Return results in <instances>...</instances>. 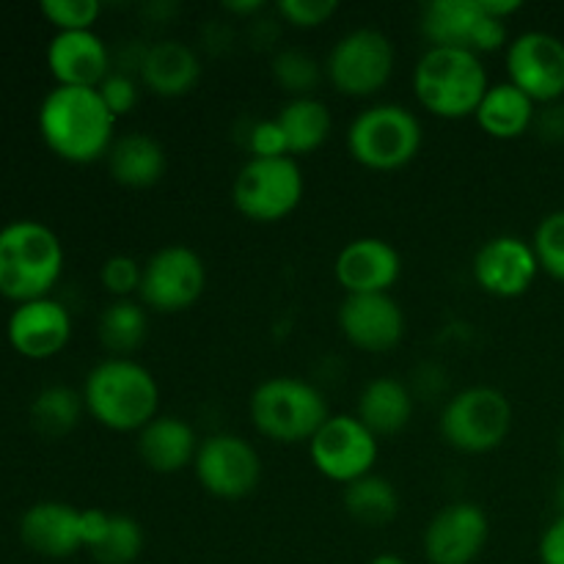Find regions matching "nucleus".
Segmentation results:
<instances>
[{"label":"nucleus","mask_w":564,"mask_h":564,"mask_svg":"<svg viewBox=\"0 0 564 564\" xmlns=\"http://www.w3.org/2000/svg\"><path fill=\"white\" fill-rule=\"evenodd\" d=\"M202 446L196 430L180 416H154L138 433V457L158 474H176L193 466Z\"/></svg>","instance_id":"23"},{"label":"nucleus","mask_w":564,"mask_h":564,"mask_svg":"<svg viewBox=\"0 0 564 564\" xmlns=\"http://www.w3.org/2000/svg\"><path fill=\"white\" fill-rule=\"evenodd\" d=\"M110 523V512L99 510V507H91V510H80V538H83V549L91 551L99 540L105 538Z\"/></svg>","instance_id":"40"},{"label":"nucleus","mask_w":564,"mask_h":564,"mask_svg":"<svg viewBox=\"0 0 564 564\" xmlns=\"http://www.w3.org/2000/svg\"><path fill=\"white\" fill-rule=\"evenodd\" d=\"M369 564H408V562L397 554H378L375 560H369Z\"/></svg>","instance_id":"44"},{"label":"nucleus","mask_w":564,"mask_h":564,"mask_svg":"<svg viewBox=\"0 0 564 564\" xmlns=\"http://www.w3.org/2000/svg\"><path fill=\"white\" fill-rule=\"evenodd\" d=\"M39 9L58 31H91L102 6L97 0H42Z\"/></svg>","instance_id":"34"},{"label":"nucleus","mask_w":564,"mask_h":564,"mask_svg":"<svg viewBox=\"0 0 564 564\" xmlns=\"http://www.w3.org/2000/svg\"><path fill=\"white\" fill-rule=\"evenodd\" d=\"M560 449H562V457H564V433H562V441H560Z\"/></svg>","instance_id":"46"},{"label":"nucleus","mask_w":564,"mask_h":564,"mask_svg":"<svg viewBox=\"0 0 564 564\" xmlns=\"http://www.w3.org/2000/svg\"><path fill=\"white\" fill-rule=\"evenodd\" d=\"M556 501H560V510L564 512V479L560 482V490H556Z\"/></svg>","instance_id":"45"},{"label":"nucleus","mask_w":564,"mask_h":564,"mask_svg":"<svg viewBox=\"0 0 564 564\" xmlns=\"http://www.w3.org/2000/svg\"><path fill=\"white\" fill-rule=\"evenodd\" d=\"M141 275L143 264H138V259L127 257V253H116V257L105 259L102 268H99V281H102L105 292H110L116 301L135 295L141 290Z\"/></svg>","instance_id":"35"},{"label":"nucleus","mask_w":564,"mask_h":564,"mask_svg":"<svg viewBox=\"0 0 564 564\" xmlns=\"http://www.w3.org/2000/svg\"><path fill=\"white\" fill-rule=\"evenodd\" d=\"M193 468H196L202 488L224 501L246 499L262 479L259 452L235 433H218L204 438Z\"/></svg>","instance_id":"13"},{"label":"nucleus","mask_w":564,"mask_h":564,"mask_svg":"<svg viewBox=\"0 0 564 564\" xmlns=\"http://www.w3.org/2000/svg\"><path fill=\"white\" fill-rule=\"evenodd\" d=\"M446 444L466 455L499 449L512 430V405L494 386H471L452 397L438 419Z\"/></svg>","instance_id":"7"},{"label":"nucleus","mask_w":564,"mask_h":564,"mask_svg":"<svg viewBox=\"0 0 564 564\" xmlns=\"http://www.w3.org/2000/svg\"><path fill=\"white\" fill-rule=\"evenodd\" d=\"M532 248L538 253L540 270L564 281V209H556L540 220Z\"/></svg>","instance_id":"33"},{"label":"nucleus","mask_w":564,"mask_h":564,"mask_svg":"<svg viewBox=\"0 0 564 564\" xmlns=\"http://www.w3.org/2000/svg\"><path fill=\"white\" fill-rule=\"evenodd\" d=\"M169 169V158L158 138L147 132H127L113 141L108 152V171L119 185L143 191L158 185Z\"/></svg>","instance_id":"24"},{"label":"nucleus","mask_w":564,"mask_h":564,"mask_svg":"<svg viewBox=\"0 0 564 564\" xmlns=\"http://www.w3.org/2000/svg\"><path fill=\"white\" fill-rule=\"evenodd\" d=\"M147 330H149L147 306L132 301V297L113 301L110 306H105L102 314H99L97 334L105 350L110 352V358H130V352H135L138 347L143 345Z\"/></svg>","instance_id":"28"},{"label":"nucleus","mask_w":564,"mask_h":564,"mask_svg":"<svg viewBox=\"0 0 564 564\" xmlns=\"http://www.w3.org/2000/svg\"><path fill=\"white\" fill-rule=\"evenodd\" d=\"M507 75L534 102L564 97V42L549 31H527L507 47Z\"/></svg>","instance_id":"14"},{"label":"nucleus","mask_w":564,"mask_h":564,"mask_svg":"<svg viewBox=\"0 0 564 564\" xmlns=\"http://www.w3.org/2000/svg\"><path fill=\"white\" fill-rule=\"evenodd\" d=\"M275 11L295 28H319L339 11L336 0H279Z\"/></svg>","instance_id":"36"},{"label":"nucleus","mask_w":564,"mask_h":564,"mask_svg":"<svg viewBox=\"0 0 564 564\" xmlns=\"http://www.w3.org/2000/svg\"><path fill=\"white\" fill-rule=\"evenodd\" d=\"M251 422L264 438L303 444L330 419L328 397L301 378H268L251 394Z\"/></svg>","instance_id":"5"},{"label":"nucleus","mask_w":564,"mask_h":564,"mask_svg":"<svg viewBox=\"0 0 564 564\" xmlns=\"http://www.w3.org/2000/svg\"><path fill=\"white\" fill-rule=\"evenodd\" d=\"M47 66L58 86L99 88L113 72V58L94 31H58L47 47Z\"/></svg>","instance_id":"20"},{"label":"nucleus","mask_w":564,"mask_h":564,"mask_svg":"<svg viewBox=\"0 0 564 564\" xmlns=\"http://www.w3.org/2000/svg\"><path fill=\"white\" fill-rule=\"evenodd\" d=\"M86 411L113 433H141L160 416V386L135 358H105L83 386Z\"/></svg>","instance_id":"2"},{"label":"nucleus","mask_w":564,"mask_h":564,"mask_svg":"<svg viewBox=\"0 0 564 564\" xmlns=\"http://www.w3.org/2000/svg\"><path fill=\"white\" fill-rule=\"evenodd\" d=\"M430 47L468 50L474 55L496 53L507 42V22L485 11L482 0H430L419 17Z\"/></svg>","instance_id":"10"},{"label":"nucleus","mask_w":564,"mask_h":564,"mask_svg":"<svg viewBox=\"0 0 564 564\" xmlns=\"http://www.w3.org/2000/svg\"><path fill=\"white\" fill-rule=\"evenodd\" d=\"M358 419L375 435H397L411 424L413 394L402 380L375 378L358 394Z\"/></svg>","instance_id":"26"},{"label":"nucleus","mask_w":564,"mask_h":564,"mask_svg":"<svg viewBox=\"0 0 564 564\" xmlns=\"http://www.w3.org/2000/svg\"><path fill=\"white\" fill-rule=\"evenodd\" d=\"M303 171L295 158H251L231 182L237 213L257 224H275L297 209L303 198Z\"/></svg>","instance_id":"8"},{"label":"nucleus","mask_w":564,"mask_h":564,"mask_svg":"<svg viewBox=\"0 0 564 564\" xmlns=\"http://www.w3.org/2000/svg\"><path fill=\"white\" fill-rule=\"evenodd\" d=\"M482 6L490 17H496V20L501 22H507V17H512L516 11L523 9L521 0H482Z\"/></svg>","instance_id":"42"},{"label":"nucleus","mask_w":564,"mask_h":564,"mask_svg":"<svg viewBox=\"0 0 564 564\" xmlns=\"http://www.w3.org/2000/svg\"><path fill=\"white\" fill-rule=\"evenodd\" d=\"M402 257L380 237H358L339 251L334 275L347 295H380L400 281Z\"/></svg>","instance_id":"18"},{"label":"nucleus","mask_w":564,"mask_h":564,"mask_svg":"<svg viewBox=\"0 0 564 564\" xmlns=\"http://www.w3.org/2000/svg\"><path fill=\"white\" fill-rule=\"evenodd\" d=\"M339 328L352 347L367 352H389L405 336V312L389 295H347L339 306Z\"/></svg>","instance_id":"17"},{"label":"nucleus","mask_w":564,"mask_h":564,"mask_svg":"<svg viewBox=\"0 0 564 564\" xmlns=\"http://www.w3.org/2000/svg\"><path fill=\"white\" fill-rule=\"evenodd\" d=\"M471 270L474 281L488 295L518 297L534 284L540 273V262L532 242L521 240L516 235H499L482 242V248L474 257Z\"/></svg>","instance_id":"16"},{"label":"nucleus","mask_w":564,"mask_h":564,"mask_svg":"<svg viewBox=\"0 0 564 564\" xmlns=\"http://www.w3.org/2000/svg\"><path fill=\"white\" fill-rule=\"evenodd\" d=\"M83 394L69 386H47L31 402V422L47 438H61L77 427L83 416Z\"/></svg>","instance_id":"30"},{"label":"nucleus","mask_w":564,"mask_h":564,"mask_svg":"<svg viewBox=\"0 0 564 564\" xmlns=\"http://www.w3.org/2000/svg\"><path fill=\"white\" fill-rule=\"evenodd\" d=\"M20 538L33 554L66 560L83 549L80 510L64 501H39L22 516Z\"/></svg>","instance_id":"21"},{"label":"nucleus","mask_w":564,"mask_h":564,"mask_svg":"<svg viewBox=\"0 0 564 564\" xmlns=\"http://www.w3.org/2000/svg\"><path fill=\"white\" fill-rule=\"evenodd\" d=\"M64 270V246L50 226L14 220L0 229V295L28 303L47 297Z\"/></svg>","instance_id":"3"},{"label":"nucleus","mask_w":564,"mask_h":564,"mask_svg":"<svg viewBox=\"0 0 564 564\" xmlns=\"http://www.w3.org/2000/svg\"><path fill=\"white\" fill-rule=\"evenodd\" d=\"M394 44L378 28H356L330 47L325 75L345 97H372L394 75Z\"/></svg>","instance_id":"9"},{"label":"nucleus","mask_w":564,"mask_h":564,"mask_svg":"<svg viewBox=\"0 0 564 564\" xmlns=\"http://www.w3.org/2000/svg\"><path fill=\"white\" fill-rule=\"evenodd\" d=\"M270 69H273L275 83L292 97H312V91L323 80V66L317 64V58L295 47L279 50Z\"/></svg>","instance_id":"32"},{"label":"nucleus","mask_w":564,"mask_h":564,"mask_svg":"<svg viewBox=\"0 0 564 564\" xmlns=\"http://www.w3.org/2000/svg\"><path fill=\"white\" fill-rule=\"evenodd\" d=\"M72 336V317L53 297L17 303L9 317V341L20 356L44 361L58 356Z\"/></svg>","instance_id":"19"},{"label":"nucleus","mask_w":564,"mask_h":564,"mask_svg":"<svg viewBox=\"0 0 564 564\" xmlns=\"http://www.w3.org/2000/svg\"><path fill=\"white\" fill-rule=\"evenodd\" d=\"M488 88L482 58L468 50L427 47L413 69V91L419 105L438 119L474 116Z\"/></svg>","instance_id":"4"},{"label":"nucleus","mask_w":564,"mask_h":564,"mask_svg":"<svg viewBox=\"0 0 564 564\" xmlns=\"http://www.w3.org/2000/svg\"><path fill=\"white\" fill-rule=\"evenodd\" d=\"M341 501H345V510L367 527H386L400 512V494H397L394 482L375 471L345 485Z\"/></svg>","instance_id":"29"},{"label":"nucleus","mask_w":564,"mask_h":564,"mask_svg":"<svg viewBox=\"0 0 564 564\" xmlns=\"http://www.w3.org/2000/svg\"><path fill=\"white\" fill-rule=\"evenodd\" d=\"M275 121L286 138L290 158L317 152L328 141L330 127H334L328 105L317 97H292L290 102L281 105Z\"/></svg>","instance_id":"27"},{"label":"nucleus","mask_w":564,"mask_h":564,"mask_svg":"<svg viewBox=\"0 0 564 564\" xmlns=\"http://www.w3.org/2000/svg\"><path fill=\"white\" fill-rule=\"evenodd\" d=\"M490 538V521L474 501H455L435 512L424 529V556L430 564H474Z\"/></svg>","instance_id":"15"},{"label":"nucleus","mask_w":564,"mask_h":564,"mask_svg":"<svg viewBox=\"0 0 564 564\" xmlns=\"http://www.w3.org/2000/svg\"><path fill=\"white\" fill-rule=\"evenodd\" d=\"M422 149V121L397 102H380L361 110L347 127V152L372 171L405 169Z\"/></svg>","instance_id":"6"},{"label":"nucleus","mask_w":564,"mask_h":564,"mask_svg":"<svg viewBox=\"0 0 564 564\" xmlns=\"http://www.w3.org/2000/svg\"><path fill=\"white\" fill-rule=\"evenodd\" d=\"M226 11H231V14H240V17H251V14H259V11L264 9L262 0H229V3H224Z\"/></svg>","instance_id":"43"},{"label":"nucleus","mask_w":564,"mask_h":564,"mask_svg":"<svg viewBox=\"0 0 564 564\" xmlns=\"http://www.w3.org/2000/svg\"><path fill=\"white\" fill-rule=\"evenodd\" d=\"M143 551V529L130 516H110L108 532L88 554L97 564H132Z\"/></svg>","instance_id":"31"},{"label":"nucleus","mask_w":564,"mask_h":564,"mask_svg":"<svg viewBox=\"0 0 564 564\" xmlns=\"http://www.w3.org/2000/svg\"><path fill=\"white\" fill-rule=\"evenodd\" d=\"M534 130L549 141H562L564 138V105L551 102L534 116Z\"/></svg>","instance_id":"41"},{"label":"nucleus","mask_w":564,"mask_h":564,"mask_svg":"<svg viewBox=\"0 0 564 564\" xmlns=\"http://www.w3.org/2000/svg\"><path fill=\"white\" fill-rule=\"evenodd\" d=\"M308 455L323 477L350 485L372 474L380 455L378 435L358 416L330 413L328 422L308 441Z\"/></svg>","instance_id":"11"},{"label":"nucleus","mask_w":564,"mask_h":564,"mask_svg":"<svg viewBox=\"0 0 564 564\" xmlns=\"http://www.w3.org/2000/svg\"><path fill=\"white\" fill-rule=\"evenodd\" d=\"M207 286L204 259L187 246H163L143 262L141 303L158 314L185 312Z\"/></svg>","instance_id":"12"},{"label":"nucleus","mask_w":564,"mask_h":564,"mask_svg":"<svg viewBox=\"0 0 564 564\" xmlns=\"http://www.w3.org/2000/svg\"><path fill=\"white\" fill-rule=\"evenodd\" d=\"M138 83L141 80H138L135 75H124V72H110V75L99 83V97L105 99V105H108V110L116 119H121V116L135 110L138 94H141Z\"/></svg>","instance_id":"37"},{"label":"nucleus","mask_w":564,"mask_h":564,"mask_svg":"<svg viewBox=\"0 0 564 564\" xmlns=\"http://www.w3.org/2000/svg\"><path fill=\"white\" fill-rule=\"evenodd\" d=\"M540 564H564V512L543 532L538 545Z\"/></svg>","instance_id":"39"},{"label":"nucleus","mask_w":564,"mask_h":564,"mask_svg":"<svg viewBox=\"0 0 564 564\" xmlns=\"http://www.w3.org/2000/svg\"><path fill=\"white\" fill-rule=\"evenodd\" d=\"M248 152H251V158H286L290 149H286V138L281 132L279 121H257L248 132Z\"/></svg>","instance_id":"38"},{"label":"nucleus","mask_w":564,"mask_h":564,"mask_svg":"<svg viewBox=\"0 0 564 564\" xmlns=\"http://www.w3.org/2000/svg\"><path fill=\"white\" fill-rule=\"evenodd\" d=\"M202 77V61L191 44L180 39H163V42L147 47V55L138 69V80L158 97H182L191 91Z\"/></svg>","instance_id":"22"},{"label":"nucleus","mask_w":564,"mask_h":564,"mask_svg":"<svg viewBox=\"0 0 564 564\" xmlns=\"http://www.w3.org/2000/svg\"><path fill=\"white\" fill-rule=\"evenodd\" d=\"M116 121L97 88L55 86L39 108V132L66 163L83 165L108 158L116 141Z\"/></svg>","instance_id":"1"},{"label":"nucleus","mask_w":564,"mask_h":564,"mask_svg":"<svg viewBox=\"0 0 564 564\" xmlns=\"http://www.w3.org/2000/svg\"><path fill=\"white\" fill-rule=\"evenodd\" d=\"M534 116H538V102L507 80L488 88L474 119L490 138L512 141V138H521L523 132L532 130Z\"/></svg>","instance_id":"25"}]
</instances>
